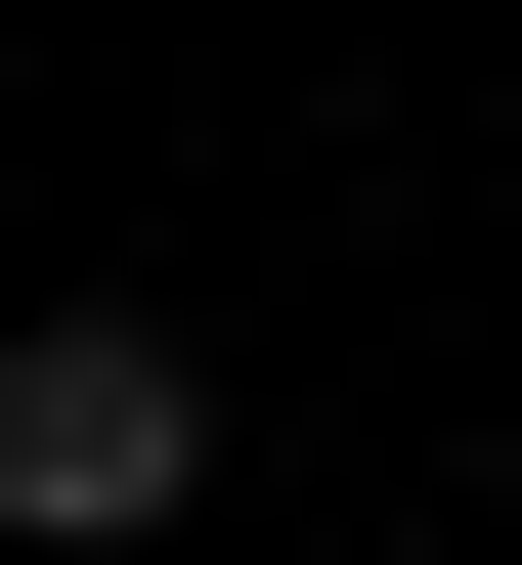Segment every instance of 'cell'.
I'll return each mask as SVG.
<instances>
[{"instance_id":"6da1fadb","label":"cell","mask_w":522,"mask_h":565,"mask_svg":"<svg viewBox=\"0 0 522 565\" xmlns=\"http://www.w3.org/2000/svg\"><path fill=\"white\" fill-rule=\"evenodd\" d=\"M131 522H219V349L174 305H0V565H131Z\"/></svg>"}]
</instances>
